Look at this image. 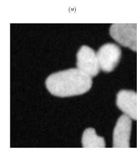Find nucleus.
Returning a JSON list of instances; mask_svg holds the SVG:
<instances>
[{
	"mask_svg": "<svg viewBox=\"0 0 137 156\" xmlns=\"http://www.w3.org/2000/svg\"><path fill=\"white\" fill-rule=\"evenodd\" d=\"M92 84V78L78 68L53 73L45 80L50 93L60 97L83 94L91 89Z\"/></svg>",
	"mask_w": 137,
	"mask_h": 156,
	"instance_id": "1",
	"label": "nucleus"
},
{
	"mask_svg": "<svg viewBox=\"0 0 137 156\" xmlns=\"http://www.w3.org/2000/svg\"><path fill=\"white\" fill-rule=\"evenodd\" d=\"M110 37L124 47L136 51L137 49V24H113L110 29Z\"/></svg>",
	"mask_w": 137,
	"mask_h": 156,
	"instance_id": "2",
	"label": "nucleus"
},
{
	"mask_svg": "<svg viewBox=\"0 0 137 156\" xmlns=\"http://www.w3.org/2000/svg\"><path fill=\"white\" fill-rule=\"evenodd\" d=\"M97 56L100 69L105 73H110L120 62L121 50L117 45L108 43L99 49Z\"/></svg>",
	"mask_w": 137,
	"mask_h": 156,
	"instance_id": "3",
	"label": "nucleus"
},
{
	"mask_svg": "<svg viewBox=\"0 0 137 156\" xmlns=\"http://www.w3.org/2000/svg\"><path fill=\"white\" fill-rule=\"evenodd\" d=\"M78 69L90 77H94L99 74L100 68L97 53L90 47L83 45L77 54Z\"/></svg>",
	"mask_w": 137,
	"mask_h": 156,
	"instance_id": "4",
	"label": "nucleus"
},
{
	"mask_svg": "<svg viewBox=\"0 0 137 156\" xmlns=\"http://www.w3.org/2000/svg\"><path fill=\"white\" fill-rule=\"evenodd\" d=\"M131 118L123 115L116 122L113 133V147L128 148L130 147V136L132 133Z\"/></svg>",
	"mask_w": 137,
	"mask_h": 156,
	"instance_id": "5",
	"label": "nucleus"
},
{
	"mask_svg": "<svg viewBox=\"0 0 137 156\" xmlns=\"http://www.w3.org/2000/svg\"><path fill=\"white\" fill-rule=\"evenodd\" d=\"M116 105L124 115L132 119H137V94L130 90H120L116 95Z\"/></svg>",
	"mask_w": 137,
	"mask_h": 156,
	"instance_id": "6",
	"label": "nucleus"
},
{
	"mask_svg": "<svg viewBox=\"0 0 137 156\" xmlns=\"http://www.w3.org/2000/svg\"><path fill=\"white\" fill-rule=\"evenodd\" d=\"M82 145L83 147H105V140L102 136H98L93 128H86L83 133Z\"/></svg>",
	"mask_w": 137,
	"mask_h": 156,
	"instance_id": "7",
	"label": "nucleus"
}]
</instances>
